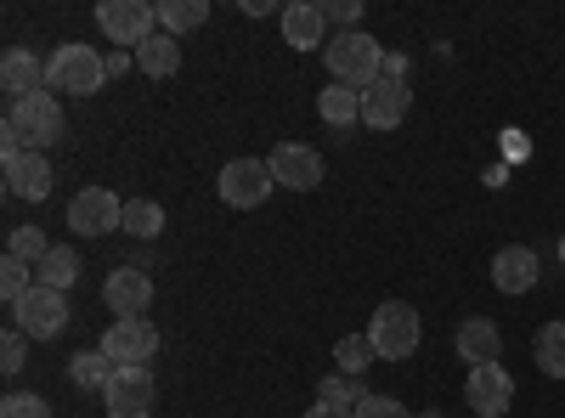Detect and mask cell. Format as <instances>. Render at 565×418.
<instances>
[{
	"label": "cell",
	"instance_id": "obj_1",
	"mask_svg": "<svg viewBox=\"0 0 565 418\" xmlns=\"http://www.w3.org/2000/svg\"><path fill=\"white\" fill-rule=\"evenodd\" d=\"M63 136V108L52 90H34V97L7 108V125H0V148L7 153H45Z\"/></svg>",
	"mask_w": 565,
	"mask_h": 418
},
{
	"label": "cell",
	"instance_id": "obj_2",
	"mask_svg": "<svg viewBox=\"0 0 565 418\" xmlns=\"http://www.w3.org/2000/svg\"><path fill=\"white\" fill-rule=\"evenodd\" d=\"M322 63H328V74H334L340 85L367 90L373 79L385 74V45L373 40L367 29H340V34H328V45H322Z\"/></svg>",
	"mask_w": 565,
	"mask_h": 418
},
{
	"label": "cell",
	"instance_id": "obj_3",
	"mask_svg": "<svg viewBox=\"0 0 565 418\" xmlns=\"http://www.w3.org/2000/svg\"><path fill=\"white\" fill-rule=\"evenodd\" d=\"M45 85L63 90V97H97V90L108 85V68H103V57L90 52V45L68 40V45H57V52L45 57Z\"/></svg>",
	"mask_w": 565,
	"mask_h": 418
},
{
	"label": "cell",
	"instance_id": "obj_4",
	"mask_svg": "<svg viewBox=\"0 0 565 418\" xmlns=\"http://www.w3.org/2000/svg\"><path fill=\"white\" fill-rule=\"evenodd\" d=\"M367 340L385 362H407L418 351V311L402 306V300H385L380 311L367 317Z\"/></svg>",
	"mask_w": 565,
	"mask_h": 418
},
{
	"label": "cell",
	"instance_id": "obj_5",
	"mask_svg": "<svg viewBox=\"0 0 565 418\" xmlns=\"http://www.w3.org/2000/svg\"><path fill=\"white\" fill-rule=\"evenodd\" d=\"M97 351H103L114 367H148L153 351H159V329H153L148 317H114Z\"/></svg>",
	"mask_w": 565,
	"mask_h": 418
},
{
	"label": "cell",
	"instance_id": "obj_6",
	"mask_svg": "<svg viewBox=\"0 0 565 418\" xmlns=\"http://www.w3.org/2000/svg\"><path fill=\"white\" fill-rule=\"evenodd\" d=\"M271 187H277V175H271L266 159H232L215 181L221 204H232V210H260L271 199Z\"/></svg>",
	"mask_w": 565,
	"mask_h": 418
},
{
	"label": "cell",
	"instance_id": "obj_7",
	"mask_svg": "<svg viewBox=\"0 0 565 418\" xmlns=\"http://www.w3.org/2000/svg\"><path fill=\"white\" fill-rule=\"evenodd\" d=\"M97 23H103V34L125 52V45H148V40L159 34V7H148V0H103Z\"/></svg>",
	"mask_w": 565,
	"mask_h": 418
},
{
	"label": "cell",
	"instance_id": "obj_8",
	"mask_svg": "<svg viewBox=\"0 0 565 418\" xmlns=\"http://www.w3.org/2000/svg\"><path fill=\"white\" fill-rule=\"evenodd\" d=\"M12 329H23L29 340H57V334L68 329V294L34 283V289L12 306Z\"/></svg>",
	"mask_w": 565,
	"mask_h": 418
},
{
	"label": "cell",
	"instance_id": "obj_9",
	"mask_svg": "<svg viewBox=\"0 0 565 418\" xmlns=\"http://www.w3.org/2000/svg\"><path fill=\"white\" fill-rule=\"evenodd\" d=\"M119 226H125V204L108 187H85L68 204V232L74 238H108V232H119Z\"/></svg>",
	"mask_w": 565,
	"mask_h": 418
},
{
	"label": "cell",
	"instance_id": "obj_10",
	"mask_svg": "<svg viewBox=\"0 0 565 418\" xmlns=\"http://www.w3.org/2000/svg\"><path fill=\"white\" fill-rule=\"evenodd\" d=\"M153 396H159V385H153L148 367H119L114 385L103 390V407H108V418H148Z\"/></svg>",
	"mask_w": 565,
	"mask_h": 418
},
{
	"label": "cell",
	"instance_id": "obj_11",
	"mask_svg": "<svg viewBox=\"0 0 565 418\" xmlns=\"http://www.w3.org/2000/svg\"><path fill=\"white\" fill-rule=\"evenodd\" d=\"M463 401H469V412H476V418H503V412H509V401H514V379L503 374V362L469 367Z\"/></svg>",
	"mask_w": 565,
	"mask_h": 418
},
{
	"label": "cell",
	"instance_id": "obj_12",
	"mask_svg": "<svg viewBox=\"0 0 565 418\" xmlns=\"http://www.w3.org/2000/svg\"><path fill=\"white\" fill-rule=\"evenodd\" d=\"M266 164H271V175H277V187H295V193L322 187V153L306 148V142H277Z\"/></svg>",
	"mask_w": 565,
	"mask_h": 418
},
{
	"label": "cell",
	"instance_id": "obj_13",
	"mask_svg": "<svg viewBox=\"0 0 565 418\" xmlns=\"http://www.w3.org/2000/svg\"><path fill=\"white\" fill-rule=\"evenodd\" d=\"M0 175H7V193L12 199H52V159H45V153H7V159H0Z\"/></svg>",
	"mask_w": 565,
	"mask_h": 418
},
{
	"label": "cell",
	"instance_id": "obj_14",
	"mask_svg": "<svg viewBox=\"0 0 565 418\" xmlns=\"http://www.w3.org/2000/svg\"><path fill=\"white\" fill-rule=\"evenodd\" d=\"M103 300L114 317H141L153 306V277L141 271V266H114L108 271V283H103Z\"/></svg>",
	"mask_w": 565,
	"mask_h": 418
},
{
	"label": "cell",
	"instance_id": "obj_15",
	"mask_svg": "<svg viewBox=\"0 0 565 418\" xmlns=\"http://www.w3.org/2000/svg\"><path fill=\"white\" fill-rule=\"evenodd\" d=\"M407 108H413V90L402 79H373L362 90V125H373V130H396L407 119Z\"/></svg>",
	"mask_w": 565,
	"mask_h": 418
},
{
	"label": "cell",
	"instance_id": "obj_16",
	"mask_svg": "<svg viewBox=\"0 0 565 418\" xmlns=\"http://www.w3.org/2000/svg\"><path fill=\"white\" fill-rule=\"evenodd\" d=\"M492 283H498L503 294H526V289L537 283V249H532V244H503V249L492 255Z\"/></svg>",
	"mask_w": 565,
	"mask_h": 418
},
{
	"label": "cell",
	"instance_id": "obj_17",
	"mask_svg": "<svg viewBox=\"0 0 565 418\" xmlns=\"http://www.w3.org/2000/svg\"><path fill=\"white\" fill-rule=\"evenodd\" d=\"M458 356H463L469 367L498 362V356H503V334H498V322H487V317H463V322H458Z\"/></svg>",
	"mask_w": 565,
	"mask_h": 418
},
{
	"label": "cell",
	"instance_id": "obj_18",
	"mask_svg": "<svg viewBox=\"0 0 565 418\" xmlns=\"http://www.w3.org/2000/svg\"><path fill=\"white\" fill-rule=\"evenodd\" d=\"M322 29H328V18H322V7H311V0H295V7H282V40L295 45V52H322Z\"/></svg>",
	"mask_w": 565,
	"mask_h": 418
},
{
	"label": "cell",
	"instance_id": "obj_19",
	"mask_svg": "<svg viewBox=\"0 0 565 418\" xmlns=\"http://www.w3.org/2000/svg\"><path fill=\"white\" fill-rule=\"evenodd\" d=\"M0 85H7L12 103L34 97V90H52V85H45V63L34 52H7V63H0Z\"/></svg>",
	"mask_w": 565,
	"mask_h": 418
},
{
	"label": "cell",
	"instance_id": "obj_20",
	"mask_svg": "<svg viewBox=\"0 0 565 418\" xmlns=\"http://www.w3.org/2000/svg\"><path fill=\"white\" fill-rule=\"evenodd\" d=\"M317 114H322V125H328V130H351V125L362 119V90L334 79V85H328L322 97H317Z\"/></svg>",
	"mask_w": 565,
	"mask_h": 418
},
{
	"label": "cell",
	"instance_id": "obj_21",
	"mask_svg": "<svg viewBox=\"0 0 565 418\" xmlns=\"http://www.w3.org/2000/svg\"><path fill=\"white\" fill-rule=\"evenodd\" d=\"M34 283H40V289L68 294V289L79 283V255H74L68 244H52V255H45V260L34 266Z\"/></svg>",
	"mask_w": 565,
	"mask_h": 418
},
{
	"label": "cell",
	"instance_id": "obj_22",
	"mask_svg": "<svg viewBox=\"0 0 565 418\" xmlns=\"http://www.w3.org/2000/svg\"><path fill=\"white\" fill-rule=\"evenodd\" d=\"M130 57H136V68H141V74H153V79H170V74L181 68V45H175V34H164V29H159V34H153L148 45H136Z\"/></svg>",
	"mask_w": 565,
	"mask_h": 418
},
{
	"label": "cell",
	"instance_id": "obj_23",
	"mask_svg": "<svg viewBox=\"0 0 565 418\" xmlns=\"http://www.w3.org/2000/svg\"><path fill=\"white\" fill-rule=\"evenodd\" d=\"M210 23V0H159V29L164 34H193V29H204Z\"/></svg>",
	"mask_w": 565,
	"mask_h": 418
},
{
	"label": "cell",
	"instance_id": "obj_24",
	"mask_svg": "<svg viewBox=\"0 0 565 418\" xmlns=\"http://www.w3.org/2000/svg\"><path fill=\"white\" fill-rule=\"evenodd\" d=\"M114 374H119V367H114L103 351H79V356H68V379H74L79 390H108Z\"/></svg>",
	"mask_w": 565,
	"mask_h": 418
},
{
	"label": "cell",
	"instance_id": "obj_25",
	"mask_svg": "<svg viewBox=\"0 0 565 418\" xmlns=\"http://www.w3.org/2000/svg\"><path fill=\"white\" fill-rule=\"evenodd\" d=\"M532 351H537V367L548 379H565V322H543Z\"/></svg>",
	"mask_w": 565,
	"mask_h": 418
},
{
	"label": "cell",
	"instance_id": "obj_26",
	"mask_svg": "<svg viewBox=\"0 0 565 418\" xmlns=\"http://www.w3.org/2000/svg\"><path fill=\"white\" fill-rule=\"evenodd\" d=\"M317 401H322V407H340V412H356V407L367 401V390H362V379H345V374H328V379L317 385Z\"/></svg>",
	"mask_w": 565,
	"mask_h": 418
},
{
	"label": "cell",
	"instance_id": "obj_27",
	"mask_svg": "<svg viewBox=\"0 0 565 418\" xmlns=\"http://www.w3.org/2000/svg\"><path fill=\"white\" fill-rule=\"evenodd\" d=\"M373 356H380V351H373L367 334H345V340L334 345V362H340V374H345V379H362Z\"/></svg>",
	"mask_w": 565,
	"mask_h": 418
},
{
	"label": "cell",
	"instance_id": "obj_28",
	"mask_svg": "<svg viewBox=\"0 0 565 418\" xmlns=\"http://www.w3.org/2000/svg\"><path fill=\"white\" fill-rule=\"evenodd\" d=\"M125 232H130V238H159V232H164V210L153 199H130L125 204Z\"/></svg>",
	"mask_w": 565,
	"mask_h": 418
},
{
	"label": "cell",
	"instance_id": "obj_29",
	"mask_svg": "<svg viewBox=\"0 0 565 418\" xmlns=\"http://www.w3.org/2000/svg\"><path fill=\"white\" fill-rule=\"evenodd\" d=\"M29 289H34V266L7 255V260H0V300H7V306H18Z\"/></svg>",
	"mask_w": 565,
	"mask_h": 418
},
{
	"label": "cell",
	"instance_id": "obj_30",
	"mask_svg": "<svg viewBox=\"0 0 565 418\" xmlns=\"http://www.w3.org/2000/svg\"><path fill=\"white\" fill-rule=\"evenodd\" d=\"M7 255H12V260H29V266H40L45 255H52V244H45V232H40V226H12Z\"/></svg>",
	"mask_w": 565,
	"mask_h": 418
},
{
	"label": "cell",
	"instance_id": "obj_31",
	"mask_svg": "<svg viewBox=\"0 0 565 418\" xmlns=\"http://www.w3.org/2000/svg\"><path fill=\"white\" fill-rule=\"evenodd\" d=\"M0 418H52V407H45L40 396H7V401H0Z\"/></svg>",
	"mask_w": 565,
	"mask_h": 418
},
{
	"label": "cell",
	"instance_id": "obj_32",
	"mask_svg": "<svg viewBox=\"0 0 565 418\" xmlns=\"http://www.w3.org/2000/svg\"><path fill=\"white\" fill-rule=\"evenodd\" d=\"M356 418H413V412H407L396 396H373V390H367V401L356 407Z\"/></svg>",
	"mask_w": 565,
	"mask_h": 418
},
{
	"label": "cell",
	"instance_id": "obj_33",
	"mask_svg": "<svg viewBox=\"0 0 565 418\" xmlns=\"http://www.w3.org/2000/svg\"><path fill=\"white\" fill-rule=\"evenodd\" d=\"M23 351H29V334H23V329H7V340H0V367H7V374H18Z\"/></svg>",
	"mask_w": 565,
	"mask_h": 418
},
{
	"label": "cell",
	"instance_id": "obj_34",
	"mask_svg": "<svg viewBox=\"0 0 565 418\" xmlns=\"http://www.w3.org/2000/svg\"><path fill=\"white\" fill-rule=\"evenodd\" d=\"M322 18H328V23H340V29H356V18H362V0H328Z\"/></svg>",
	"mask_w": 565,
	"mask_h": 418
},
{
	"label": "cell",
	"instance_id": "obj_35",
	"mask_svg": "<svg viewBox=\"0 0 565 418\" xmlns=\"http://www.w3.org/2000/svg\"><path fill=\"white\" fill-rule=\"evenodd\" d=\"M380 79H402V85H407V57H402V52H385V74H380Z\"/></svg>",
	"mask_w": 565,
	"mask_h": 418
},
{
	"label": "cell",
	"instance_id": "obj_36",
	"mask_svg": "<svg viewBox=\"0 0 565 418\" xmlns=\"http://www.w3.org/2000/svg\"><path fill=\"white\" fill-rule=\"evenodd\" d=\"M130 63H136V57H125V52H108V57H103V68H108V79H119V74L130 68Z\"/></svg>",
	"mask_w": 565,
	"mask_h": 418
},
{
	"label": "cell",
	"instance_id": "obj_37",
	"mask_svg": "<svg viewBox=\"0 0 565 418\" xmlns=\"http://www.w3.org/2000/svg\"><path fill=\"white\" fill-rule=\"evenodd\" d=\"M306 418H356V412H340V407H322L317 401V407H306Z\"/></svg>",
	"mask_w": 565,
	"mask_h": 418
},
{
	"label": "cell",
	"instance_id": "obj_38",
	"mask_svg": "<svg viewBox=\"0 0 565 418\" xmlns=\"http://www.w3.org/2000/svg\"><path fill=\"white\" fill-rule=\"evenodd\" d=\"M559 260H565V232H559Z\"/></svg>",
	"mask_w": 565,
	"mask_h": 418
},
{
	"label": "cell",
	"instance_id": "obj_39",
	"mask_svg": "<svg viewBox=\"0 0 565 418\" xmlns=\"http://www.w3.org/2000/svg\"><path fill=\"white\" fill-rule=\"evenodd\" d=\"M418 418H441V412H418Z\"/></svg>",
	"mask_w": 565,
	"mask_h": 418
}]
</instances>
